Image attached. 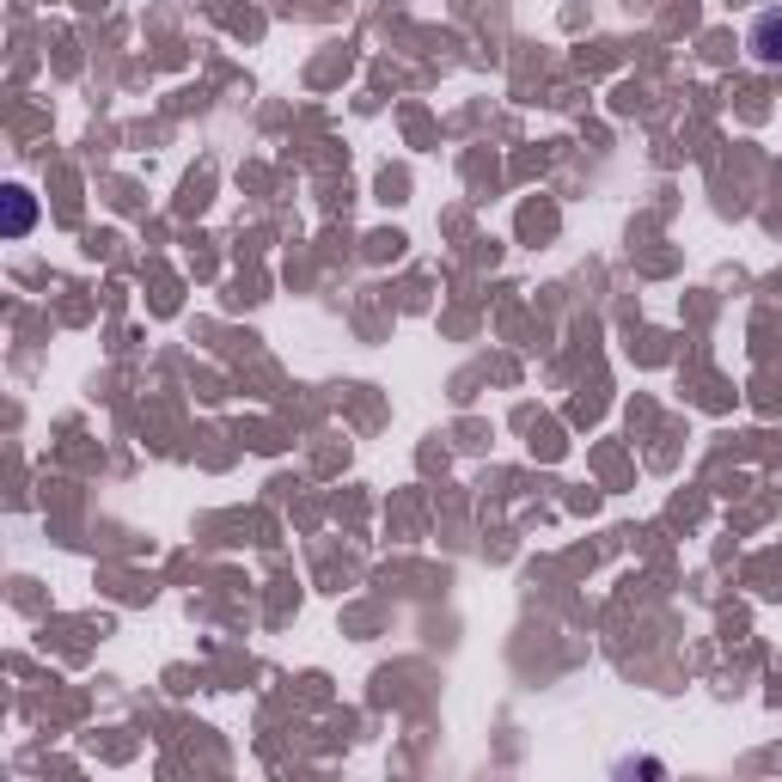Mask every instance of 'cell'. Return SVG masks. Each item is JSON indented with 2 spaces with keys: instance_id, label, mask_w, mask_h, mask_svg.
Returning <instances> with one entry per match:
<instances>
[{
  "instance_id": "2",
  "label": "cell",
  "mask_w": 782,
  "mask_h": 782,
  "mask_svg": "<svg viewBox=\"0 0 782 782\" xmlns=\"http://www.w3.org/2000/svg\"><path fill=\"white\" fill-rule=\"evenodd\" d=\"M32 220H37V202H32V190H7V232H13V239H19V232H32Z\"/></svg>"
},
{
  "instance_id": "1",
  "label": "cell",
  "mask_w": 782,
  "mask_h": 782,
  "mask_svg": "<svg viewBox=\"0 0 782 782\" xmlns=\"http://www.w3.org/2000/svg\"><path fill=\"white\" fill-rule=\"evenodd\" d=\"M746 44H751V56H758V62H782V13H765V19H758Z\"/></svg>"
}]
</instances>
